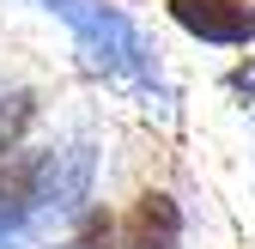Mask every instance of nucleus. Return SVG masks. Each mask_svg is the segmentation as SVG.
Masks as SVG:
<instances>
[{
	"label": "nucleus",
	"instance_id": "obj_3",
	"mask_svg": "<svg viewBox=\"0 0 255 249\" xmlns=\"http://www.w3.org/2000/svg\"><path fill=\"white\" fill-rule=\"evenodd\" d=\"M116 249H182V207L170 189H140L128 201L122 225H116Z\"/></svg>",
	"mask_w": 255,
	"mask_h": 249
},
{
	"label": "nucleus",
	"instance_id": "obj_1",
	"mask_svg": "<svg viewBox=\"0 0 255 249\" xmlns=\"http://www.w3.org/2000/svg\"><path fill=\"white\" fill-rule=\"evenodd\" d=\"M43 12H55L61 24H67L73 37H79V49L98 61L104 73L140 79V85L158 79V49L140 37V24L128 18L116 0H43Z\"/></svg>",
	"mask_w": 255,
	"mask_h": 249
},
{
	"label": "nucleus",
	"instance_id": "obj_2",
	"mask_svg": "<svg viewBox=\"0 0 255 249\" xmlns=\"http://www.w3.org/2000/svg\"><path fill=\"white\" fill-rule=\"evenodd\" d=\"M176 30L213 49H249L255 37V0H164Z\"/></svg>",
	"mask_w": 255,
	"mask_h": 249
},
{
	"label": "nucleus",
	"instance_id": "obj_5",
	"mask_svg": "<svg viewBox=\"0 0 255 249\" xmlns=\"http://www.w3.org/2000/svg\"><path fill=\"white\" fill-rule=\"evenodd\" d=\"M225 85H231V98H249L243 110H255V61H243V67H231V73H225Z\"/></svg>",
	"mask_w": 255,
	"mask_h": 249
},
{
	"label": "nucleus",
	"instance_id": "obj_4",
	"mask_svg": "<svg viewBox=\"0 0 255 249\" xmlns=\"http://www.w3.org/2000/svg\"><path fill=\"white\" fill-rule=\"evenodd\" d=\"M61 249H116V219H110L104 207H91L85 219L73 225V237L61 243Z\"/></svg>",
	"mask_w": 255,
	"mask_h": 249
},
{
	"label": "nucleus",
	"instance_id": "obj_6",
	"mask_svg": "<svg viewBox=\"0 0 255 249\" xmlns=\"http://www.w3.org/2000/svg\"><path fill=\"white\" fill-rule=\"evenodd\" d=\"M6 152H12V140H6V134H0V164H6Z\"/></svg>",
	"mask_w": 255,
	"mask_h": 249
}]
</instances>
